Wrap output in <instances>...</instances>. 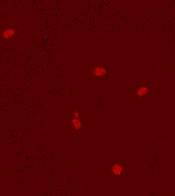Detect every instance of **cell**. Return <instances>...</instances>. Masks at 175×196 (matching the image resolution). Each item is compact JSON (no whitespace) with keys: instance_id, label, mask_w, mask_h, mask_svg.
Listing matches in <instances>:
<instances>
[{"instance_id":"cell-4","label":"cell","mask_w":175,"mask_h":196,"mask_svg":"<svg viewBox=\"0 0 175 196\" xmlns=\"http://www.w3.org/2000/svg\"><path fill=\"white\" fill-rule=\"evenodd\" d=\"M148 90H148L147 87H141V88H139L137 89V94L140 97H142V96H144V95L147 94V93H148Z\"/></svg>"},{"instance_id":"cell-2","label":"cell","mask_w":175,"mask_h":196,"mask_svg":"<svg viewBox=\"0 0 175 196\" xmlns=\"http://www.w3.org/2000/svg\"><path fill=\"white\" fill-rule=\"evenodd\" d=\"M112 173L114 174L117 175V176H119L122 174V171H123V167L121 165V164H115L113 167H112Z\"/></svg>"},{"instance_id":"cell-3","label":"cell","mask_w":175,"mask_h":196,"mask_svg":"<svg viewBox=\"0 0 175 196\" xmlns=\"http://www.w3.org/2000/svg\"><path fill=\"white\" fill-rule=\"evenodd\" d=\"M94 74L96 76H102V75L106 74V69L104 68V67H96V68H94Z\"/></svg>"},{"instance_id":"cell-1","label":"cell","mask_w":175,"mask_h":196,"mask_svg":"<svg viewBox=\"0 0 175 196\" xmlns=\"http://www.w3.org/2000/svg\"><path fill=\"white\" fill-rule=\"evenodd\" d=\"M15 33V30L13 28H7L6 30H4V32H2V36L4 37L5 39H9L12 36H14Z\"/></svg>"},{"instance_id":"cell-5","label":"cell","mask_w":175,"mask_h":196,"mask_svg":"<svg viewBox=\"0 0 175 196\" xmlns=\"http://www.w3.org/2000/svg\"><path fill=\"white\" fill-rule=\"evenodd\" d=\"M73 123H74V125H75L77 128H79V127L81 126V122H80V121L77 119V117H76V119H74Z\"/></svg>"}]
</instances>
